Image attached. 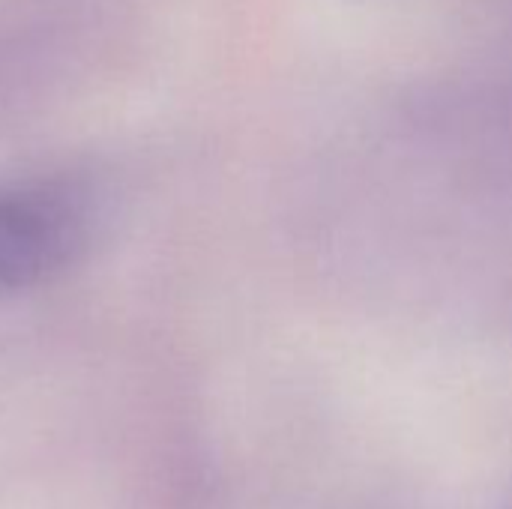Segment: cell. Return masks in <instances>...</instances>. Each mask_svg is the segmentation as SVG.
<instances>
[{
    "label": "cell",
    "instance_id": "obj_1",
    "mask_svg": "<svg viewBox=\"0 0 512 509\" xmlns=\"http://www.w3.org/2000/svg\"><path fill=\"white\" fill-rule=\"evenodd\" d=\"M99 204L66 174L0 183V297L39 288L84 258Z\"/></svg>",
    "mask_w": 512,
    "mask_h": 509
}]
</instances>
